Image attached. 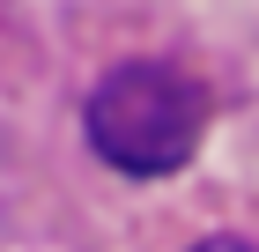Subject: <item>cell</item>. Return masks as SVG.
<instances>
[{
  "mask_svg": "<svg viewBox=\"0 0 259 252\" xmlns=\"http://www.w3.org/2000/svg\"><path fill=\"white\" fill-rule=\"evenodd\" d=\"M200 252H252V245H244V237H207Z\"/></svg>",
  "mask_w": 259,
  "mask_h": 252,
  "instance_id": "7a4b0ae2",
  "label": "cell"
},
{
  "mask_svg": "<svg viewBox=\"0 0 259 252\" xmlns=\"http://www.w3.org/2000/svg\"><path fill=\"white\" fill-rule=\"evenodd\" d=\"M207 97L163 59H126L89 97V149L126 178H163L200 149Z\"/></svg>",
  "mask_w": 259,
  "mask_h": 252,
  "instance_id": "6da1fadb",
  "label": "cell"
}]
</instances>
